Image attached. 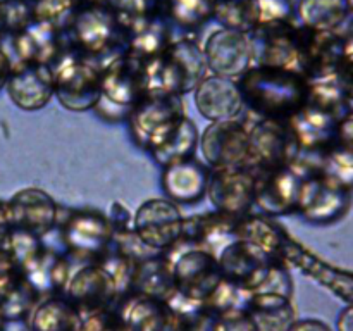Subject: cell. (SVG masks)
I'll list each match as a JSON object with an SVG mask.
<instances>
[{"label": "cell", "mask_w": 353, "mask_h": 331, "mask_svg": "<svg viewBox=\"0 0 353 331\" xmlns=\"http://www.w3.org/2000/svg\"><path fill=\"white\" fill-rule=\"evenodd\" d=\"M148 90L145 62L121 52L100 66V97L93 112L109 124L126 123L131 109Z\"/></svg>", "instance_id": "2"}, {"label": "cell", "mask_w": 353, "mask_h": 331, "mask_svg": "<svg viewBox=\"0 0 353 331\" xmlns=\"http://www.w3.org/2000/svg\"><path fill=\"white\" fill-rule=\"evenodd\" d=\"M148 76V92H164L186 95L209 74L203 47L195 38L172 40L161 57L145 64Z\"/></svg>", "instance_id": "4"}, {"label": "cell", "mask_w": 353, "mask_h": 331, "mask_svg": "<svg viewBox=\"0 0 353 331\" xmlns=\"http://www.w3.org/2000/svg\"><path fill=\"white\" fill-rule=\"evenodd\" d=\"M217 262L224 279L254 293L274 261L255 245L236 238L217 252Z\"/></svg>", "instance_id": "21"}, {"label": "cell", "mask_w": 353, "mask_h": 331, "mask_svg": "<svg viewBox=\"0 0 353 331\" xmlns=\"http://www.w3.org/2000/svg\"><path fill=\"white\" fill-rule=\"evenodd\" d=\"M255 292L278 293V295L292 297L293 295V278L285 262H272L268 274L264 276L262 283ZM254 292V293H255Z\"/></svg>", "instance_id": "42"}, {"label": "cell", "mask_w": 353, "mask_h": 331, "mask_svg": "<svg viewBox=\"0 0 353 331\" xmlns=\"http://www.w3.org/2000/svg\"><path fill=\"white\" fill-rule=\"evenodd\" d=\"M0 331H6V321L0 317Z\"/></svg>", "instance_id": "55"}, {"label": "cell", "mask_w": 353, "mask_h": 331, "mask_svg": "<svg viewBox=\"0 0 353 331\" xmlns=\"http://www.w3.org/2000/svg\"><path fill=\"white\" fill-rule=\"evenodd\" d=\"M290 331H331V328L319 319H296Z\"/></svg>", "instance_id": "49"}, {"label": "cell", "mask_w": 353, "mask_h": 331, "mask_svg": "<svg viewBox=\"0 0 353 331\" xmlns=\"http://www.w3.org/2000/svg\"><path fill=\"white\" fill-rule=\"evenodd\" d=\"M176 292L169 254H152L134 264L131 293L168 302Z\"/></svg>", "instance_id": "30"}, {"label": "cell", "mask_w": 353, "mask_h": 331, "mask_svg": "<svg viewBox=\"0 0 353 331\" xmlns=\"http://www.w3.org/2000/svg\"><path fill=\"white\" fill-rule=\"evenodd\" d=\"M347 7H348V16L353 17V0H347Z\"/></svg>", "instance_id": "54"}, {"label": "cell", "mask_w": 353, "mask_h": 331, "mask_svg": "<svg viewBox=\"0 0 353 331\" xmlns=\"http://www.w3.org/2000/svg\"><path fill=\"white\" fill-rule=\"evenodd\" d=\"M216 6L217 0H162L161 10L171 26L196 31L214 19Z\"/></svg>", "instance_id": "37"}, {"label": "cell", "mask_w": 353, "mask_h": 331, "mask_svg": "<svg viewBox=\"0 0 353 331\" xmlns=\"http://www.w3.org/2000/svg\"><path fill=\"white\" fill-rule=\"evenodd\" d=\"M28 331H76L79 312L64 295L38 300L28 317Z\"/></svg>", "instance_id": "33"}, {"label": "cell", "mask_w": 353, "mask_h": 331, "mask_svg": "<svg viewBox=\"0 0 353 331\" xmlns=\"http://www.w3.org/2000/svg\"><path fill=\"white\" fill-rule=\"evenodd\" d=\"M347 16V0H295V21L307 30L333 33Z\"/></svg>", "instance_id": "34"}, {"label": "cell", "mask_w": 353, "mask_h": 331, "mask_svg": "<svg viewBox=\"0 0 353 331\" xmlns=\"http://www.w3.org/2000/svg\"><path fill=\"white\" fill-rule=\"evenodd\" d=\"M350 205V195L347 190L327 181L321 174H310L303 178L300 192V216L312 224H331L341 219Z\"/></svg>", "instance_id": "20"}, {"label": "cell", "mask_w": 353, "mask_h": 331, "mask_svg": "<svg viewBox=\"0 0 353 331\" xmlns=\"http://www.w3.org/2000/svg\"><path fill=\"white\" fill-rule=\"evenodd\" d=\"M214 331H257L254 321L247 314V310L228 312L223 316H216Z\"/></svg>", "instance_id": "44"}, {"label": "cell", "mask_w": 353, "mask_h": 331, "mask_svg": "<svg viewBox=\"0 0 353 331\" xmlns=\"http://www.w3.org/2000/svg\"><path fill=\"white\" fill-rule=\"evenodd\" d=\"M116 312L130 331H183L169 303L150 297L130 293L117 303Z\"/></svg>", "instance_id": "27"}, {"label": "cell", "mask_w": 353, "mask_h": 331, "mask_svg": "<svg viewBox=\"0 0 353 331\" xmlns=\"http://www.w3.org/2000/svg\"><path fill=\"white\" fill-rule=\"evenodd\" d=\"M185 216L178 203L165 197H152L133 214V231L145 247L157 254H169L181 245Z\"/></svg>", "instance_id": "9"}, {"label": "cell", "mask_w": 353, "mask_h": 331, "mask_svg": "<svg viewBox=\"0 0 353 331\" xmlns=\"http://www.w3.org/2000/svg\"><path fill=\"white\" fill-rule=\"evenodd\" d=\"M236 81L245 109L257 119L288 121L307 103V79L293 71L254 64Z\"/></svg>", "instance_id": "1"}, {"label": "cell", "mask_w": 353, "mask_h": 331, "mask_svg": "<svg viewBox=\"0 0 353 331\" xmlns=\"http://www.w3.org/2000/svg\"><path fill=\"white\" fill-rule=\"evenodd\" d=\"M210 169L199 159L164 166L161 171V188L165 199L178 205H195L207 197Z\"/></svg>", "instance_id": "24"}, {"label": "cell", "mask_w": 353, "mask_h": 331, "mask_svg": "<svg viewBox=\"0 0 353 331\" xmlns=\"http://www.w3.org/2000/svg\"><path fill=\"white\" fill-rule=\"evenodd\" d=\"M254 207L264 216L283 217L299 210L303 176L293 166L257 171Z\"/></svg>", "instance_id": "16"}, {"label": "cell", "mask_w": 353, "mask_h": 331, "mask_svg": "<svg viewBox=\"0 0 353 331\" xmlns=\"http://www.w3.org/2000/svg\"><path fill=\"white\" fill-rule=\"evenodd\" d=\"M109 7L116 12L124 31L154 14L162 12L159 0H110Z\"/></svg>", "instance_id": "41"}, {"label": "cell", "mask_w": 353, "mask_h": 331, "mask_svg": "<svg viewBox=\"0 0 353 331\" xmlns=\"http://www.w3.org/2000/svg\"><path fill=\"white\" fill-rule=\"evenodd\" d=\"M252 293L245 290L243 286L231 283L228 279H221L216 288L212 290L207 300L203 302L205 309L212 312L214 316H223L228 312H238V310H247L250 302Z\"/></svg>", "instance_id": "39"}, {"label": "cell", "mask_w": 353, "mask_h": 331, "mask_svg": "<svg viewBox=\"0 0 353 331\" xmlns=\"http://www.w3.org/2000/svg\"><path fill=\"white\" fill-rule=\"evenodd\" d=\"M54 99L71 112L93 110L100 97V66L68 40L50 66Z\"/></svg>", "instance_id": "6"}, {"label": "cell", "mask_w": 353, "mask_h": 331, "mask_svg": "<svg viewBox=\"0 0 353 331\" xmlns=\"http://www.w3.org/2000/svg\"><path fill=\"white\" fill-rule=\"evenodd\" d=\"M181 321L183 331H214L216 316L205 309V305L200 309L190 310V312H174Z\"/></svg>", "instance_id": "43"}, {"label": "cell", "mask_w": 353, "mask_h": 331, "mask_svg": "<svg viewBox=\"0 0 353 331\" xmlns=\"http://www.w3.org/2000/svg\"><path fill=\"white\" fill-rule=\"evenodd\" d=\"M340 66L347 74L353 72V34L345 40V43H341Z\"/></svg>", "instance_id": "47"}, {"label": "cell", "mask_w": 353, "mask_h": 331, "mask_svg": "<svg viewBox=\"0 0 353 331\" xmlns=\"http://www.w3.org/2000/svg\"><path fill=\"white\" fill-rule=\"evenodd\" d=\"M65 40L102 66L124 52L126 31L109 3H81L65 30Z\"/></svg>", "instance_id": "3"}, {"label": "cell", "mask_w": 353, "mask_h": 331, "mask_svg": "<svg viewBox=\"0 0 353 331\" xmlns=\"http://www.w3.org/2000/svg\"><path fill=\"white\" fill-rule=\"evenodd\" d=\"M255 64L286 69L309 78L316 64L317 31L300 26L296 21L252 34Z\"/></svg>", "instance_id": "5"}, {"label": "cell", "mask_w": 353, "mask_h": 331, "mask_svg": "<svg viewBox=\"0 0 353 331\" xmlns=\"http://www.w3.org/2000/svg\"><path fill=\"white\" fill-rule=\"evenodd\" d=\"M6 92L17 109L26 112L45 109L54 100V79L50 68L14 64Z\"/></svg>", "instance_id": "25"}, {"label": "cell", "mask_w": 353, "mask_h": 331, "mask_svg": "<svg viewBox=\"0 0 353 331\" xmlns=\"http://www.w3.org/2000/svg\"><path fill=\"white\" fill-rule=\"evenodd\" d=\"M79 6V0H31V12L34 21L52 24L65 33Z\"/></svg>", "instance_id": "40"}, {"label": "cell", "mask_w": 353, "mask_h": 331, "mask_svg": "<svg viewBox=\"0 0 353 331\" xmlns=\"http://www.w3.org/2000/svg\"><path fill=\"white\" fill-rule=\"evenodd\" d=\"M62 250L79 262H100L114 243V228L107 212L93 207L61 210L57 224Z\"/></svg>", "instance_id": "8"}, {"label": "cell", "mask_w": 353, "mask_h": 331, "mask_svg": "<svg viewBox=\"0 0 353 331\" xmlns=\"http://www.w3.org/2000/svg\"><path fill=\"white\" fill-rule=\"evenodd\" d=\"M109 216L110 224L114 228V234L116 233H126V231L133 230V212L126 207V203L114 200L109 207Z\"/></svg>", "instance_id": "45"}, {"label": "cell", "mask_w": 353, "mask_h": 331, "mask_svg": "<svg viewBox=\"0 0 353 331\" xmlns=\"http://www.w3.org/2000/svg\"><path fill=\"white\" fill-rule=\"evenodd\" d=\"M240 217L228 216L219 210L185 216L181 245L186 247L205 248L217 255L230 241L236 240V223Z\"/></svg>", "instance_id": "28"}, {"label": "cell", "mask_w": 353, "mask_h": 331, "mask_svg": "<svg viewBox=\"0 0 353 331\" xmlns=\"http://www.w3.org/2000/svg\"><path fill=\"white\" fill-rule=\"evenodd\" d=\"M21 272L40 299L62 295L71 276V259L62 248L50 247L43 241L24 262Z\"/></svg>", "instance_id": "22"}, {"label": "cell", "mask_w": 353, "mask_h": 331, "mask_svg": "<svg viewBox=\"0 0 353 331\" xmlns=\"http://www.w3.org/2000/svg\"><path fill=\"white\" fill-rule=\"evenodd\" d=\"M299 154L296 157L312 162V157L321 159L324 152L333 147L336 138V114L307 102L288 121ZM295 157V159H296Z\"/></svg>", "instance_id": "19"}, {"label": "cell", "mask_w": 353, "mask_h": 331, "mask_svg": "<svg viewBox=\"0 0 353 331\" xmlns=\"http://www.w3.org/2000/svg\"><path fill=\"white\" fill-rule=\"evenodd\" d=\"M81 3H109L110 0H79Z\"/></svg>", "instance_id": "53"}, {"label": "cell", "mask_w": 353, "mask_h": 331, "mask_svg": "<svg viewBox=\"0 0 353 331\" xmlns=\"http://www.w3.org/2000/svg\"><path fill=\"white\" fill-rule=\"evenodd\" d=\"M199 150L209 169L248 168L250 130L238 119L214 121L200 133Z\"/></svg>", "instance_id": "11"}, {"label": "cell", "mask_w": 353, "mask_h": 331, "mask_svg": "<svg viewBox=\"0 0 353 331\" xmlns=\"http://www.w3.org/2000/svg\"><path fill=\"white\" fill-rule=\"evenodd\" d=\"M199 141H200V131L196 128L195 121L190 116L183 121L181 126L168 138L162 145L150 152V157L154 159L155 164L161 168L174 162L186 161V159L195 157L196 150H199Z\"/></svg>", "instance_id": "36"}, {"label": "cell", "mask_w": 353, "mask_h": 331, "mask_svg": "<svg viewBox=\"0 0 353 331\" xmlns=\"http://www.w3.org/2000/svg\"><path fill=\"white\" fill-rule=\"evenodd\" d=\"M6 24H3V17H2V12H0V40H2L3 37H6Z\"/></svg>", "instance_id": "52"}, {"label": "cell", "mask_w": 353, "mask_h": 331, "mask_svg": "<svg viewBox=\"0 0 353 331\" xmlns=\"http://www.w3.org/2000/svg\"><path fill=\"white\" fill-rule=\"evenodd\" d=\"M193 102L200 116L209 123L238 119L245 110L236 79L216 74H207L193 90Z\"/></svg>", "instance_id": "23"}, {"label": "cell", "mask_w": 353, "mask_h": 331, "mask_svg": "<svg viewBox=\"0 0 353 331\" xmlns=\"http://www.w3.org/2000/svg\"><path fill=\"white\" fill-rule=\"evenodd\" d=\"M40 297L28 285L23 274L0 279V317L3 321L28 319Z\"/></svg>", "instance_id": "35"}, {"label": "cell", "mask_w": 353, "mask_h": 331, "mask_svg": "<svg viewBox=\"0 0 353 331\" xmlns=\"http://www.w3.org/2000/svg\"><path fill=\"white\" fill-rule=\"evenodd\" d=\"M62 295L79 314L116 309L121 300L116 281L100 262H86L71 272Z\"/></svg>", "instance_id": "14"}, {"label": "cell", "mask_w": 353, "mask_h": 331, "mask_svg": "<svg viewBox=\"0 0 353 331\" xmlns=\"http://www.w3.org/2000/svg\"><path fill=\"white\" fill-rule=\"evenodd\" d=\"M247 314L257 331H290L299 319L292 297L265 292L252 293Z\"/></svg>", "instance_id": "32"}, {"label": "cell", "mask_w": 353, "mask_h": 331, "mask_svg": "<svg viewBox=\"0 0 353 331\" xmlns=\"http://www.w3.org/2000/svg\"><path fill=\"white\" fill-rule=\"evenodd\" d=\"M14 69V61L2 47H0V90L6 88L7 81L10 78V72Z\"/></svg>", "instance_id": "48"}, {"label": "cell", "mask_w": 353, "mask_h": 331, "mask_svg": "<svg viewBox=\"0 0 353 331\" xmlns=\"http://www.w3.org/2000/svg\"><path fill=\"white\" fill-rule=\"evenodd\" d=\"M172 261L176 293L193 302L203 303L223 279L217 255L205 248H179Z\"/></svg>", "instance_id": "13"}, {"label": "cell", "mask_w": 353, "mask_h": 331, "mask_svg": "<svg viewBox=\"0 0 353 331\" xmlns=\"http://www.w3.org/2000/svg\"><path fill=\"white\" fill-rule=\"evenodd\" d=\"M202 47L209 74L240 79L255 64L254 38L234 28H217Z\"/></svg>", "instance_id": "12"}, {"label": "cell", "mask_w": 353, "mask_h": 331, "mask_svg": "<svg viewBox=\"0 0 353 331\" xmlns=\"http://www.w3.org/2000/svg\"><path fill=\"white\" fill-rule=\"evenodd\" d=\"M338 331H353V305H348L338 317Z\"/></svg>", "instance_id": "50"}, {"label": "cell", "mask_w": 353, "mask_h": 331, "mask_svg": "<svg viewBox=\"0 0 353 331\" xmlns=\"http://www.w3.org/2000/svg\"><path fill=\"white\" fill-rule=\"evenodd\" d=\"M248 130H250L248 168L257 172L293 164L299 148L286 121L257 119L252 126H248Z\"/></svg>", "instance_id": "15"}, {"label": "cell", "mask_w": 353, "mask_h": 331, "mask_svg": "<svg viewBox=\"0 0 353 331\" xmlns=\"http://www.w3.org/2000/svg\"><path fill=\"white\" fill-rule=\"evenodd\" d=\"M185 100L164 92H147L131 109L126 124L137 147L150 154L186 119Z\"/></svg>", "instance_id": "7"}, {"label": "cell", "mask_w": 353, "mask_h": 331, "mask_svg": "<svg viewBox=\"0 0 353 331\" xmlns=\"http://www.w3.org/2000/svg\"><path fill=\"white\" fill-rule=\"evenodd\" d=\"M336 138L341 145L353 148V110L348 112L343 119L338 121Z\"/></svg>", "instance_id": "46"}, {"label": "cell", "mask_w": 353, "mask_h": 331, "mask_svg": "<svg viewBox=\"0 0 353 331\" xmlns=\"http://www.w3.org/2000/svg\"><path fill=\"white\" fill-rule=\"evenodd\" d=\"M317 174L343 190L353 188V148L338 145L324 152L319 161Z\"/></svg>", "instance_id": "38"}, {"label": "cell", "mask_w": 353, "mask_h": 331, "mask_svg": "<svg viewBox=\"0 0 353 331\" xmlns=\"http://www.w3.org/2000/svg\"><path fill=\"white\" fill-rule=\"evenodd\" d=\"M171 23L162 12L154 14L126 30L124 52L140 62H150L161 57L172 43Z\"/></svg>", "instance_id": "29"}, {"label": "cell", "mask_w": 353, "mask_h": 331, "mask_svg": "<svg viewBox=\"0 0 353 331\" xmlns=\"http://www.w3.org/2000/svg\"><path fill=\"white\" fill-rule=\"evenodd\" d=\"M9 226L45 238L57 230L61 207L54 197L37 186L14 193L6 202Z\"/></svg>", "instance_id": "17"}, {"label": "cell", "mask_w": 353, "mask_h": 331, "mask_svg": "<svg viewBox=\"0 0 353 331\" xmlns=\"http://www.w3.org/2000/svg\"><path fill=\"white\" fill-rule=\"evenodd\" d=\"M105 331H130V330H128V328L124 326L123 321L119 319V316H117V312H116V316H114V319L110 321L109 328H107Z\"/></svg>", "instance_id": "51"}, {"label": "cell", "mask_w": 353, "mask_h": 331, "mask_svg": "<svg viewBox=\"0 0 353 331\" xmlns=\"http://www.w3.org/2000/svg\"><path fill=\"white\" fill-rule=\"evenodd\" d=\"M257 174L250 168L210 169L207 199L219 212L243 217L252 212Z\"/></svg>", "instance_id": "18"}, {"label": "cell", "mask_w": 353, "mask_h": 331, "mask_svg": "<svg viewBox=\"0 0 353 331\" xmlns=\"http://www.w3.org/2000/svg\"><path fill=\"white\" fill-rule=\"evenodd\" d=\"M236 238L261 248L274 262H285L283 254H285V247L290 240V234L272 217L264 216L261 212H250L247 216L240 217L236 223Z\"/></svg>", "instance_id": "31"}, {"label": "cell", "mask_w": 353, "mask_h": 331, "mask_svg": "<svg viewBox=\"0 0 353 331\" xmlns=\"http://www.w3.org/2000/svg\"><path fill=\"white\" fill-rule=\"evenodd\" d=\"M14 64L50 66L65 45V33L52 24L31 21L26 28L12 34Z\"/></svg>", "instance_id": "26"}, {"label": "cell", "mask_w": 353, "mask_h": 331, "mask_svg": "<svg viewBox=\"0 0 353 331\" xmlns=\"http://www.w3.org/2000/svg\"><path fill=\"white\" fill-rule=\"evenodd\" d=\"M214 19L224 28L261 33L295 21V0H217Z\"/></svg>", "instance_id": "10"}]
</instances>
